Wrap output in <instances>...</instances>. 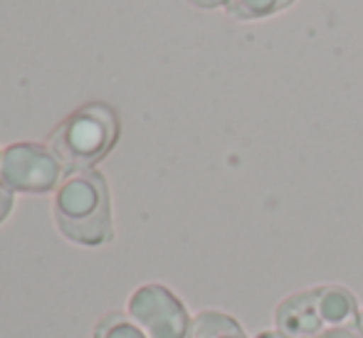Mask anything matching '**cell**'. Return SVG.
I'll list each match as a JSON object with an SVG mask.
<instances>
[{
    "instance_id": "1",
    "label": "cell",
    "mask_w": 363,
    "mask_h": 338,
    "mask_svg": "<svg viewBox=\"0 0 363 338\" xmlns=\"http://www.w3.org/2000/svg\"><path fill=\"white\" fill-rule=\"evenodd\" d=\"M57 225L79 244H101L111 235L109 191L96 171L72 173L55 198Z\"/></svg>"
},
{
    "instance_id": "2",
    "label": "cell",
    "mask_w": 363,
    "mask_h": 338,
    "mask_svg": "<svg viewBox=\"0 0 363 338\" xmlns=\"http://www.w3.org/2000/svg\"><path fill=\"white\" fill-rule=\"evenodd\" d=\"M119 134L116 114L104 104H86L50 136V151L69 171H89L109 153Z\"/></svg>"
},
{
    "instance_id": "3",
    "label": "cell",
    "mask_w": 363,
    "mask_h": 338,
    "mask_svg": "<svg viewBox=\"0 0 363 338\" xmlns=\"http://www.w3.org/2000/svg\"><path fill=\"white\" fill-rule=\"evenodd\" d=\"M62 163L50 148L15 143L0 156V186L20 193H48L62 176Z\"/></svg>"
},
{
    "instance_id": "4",
    "label": "cell",
    "mask_w": 363,
    "mask_h": 338,
    "mask_svg": "<svg viewBox=\"0 0 363 338\" xmlns=\"http://www.w3.org/2000/svg\"><path fill=\"white\" fill-rule=\"evenodd\" d=\"M129 311L148 338H186L191 334V321L183 304L158 284L141 286L131 296Z\"/></svg>"
},
{
    "instance_id": "5",
    "label": "cell",
    "mask_w": 363,
    "mask_h": 338,
    "mask_svg": "<svg viewBox=\"0 0 363 338\" xmlns=\"http://www.w3.org/2000/svg\"><path fill=\"white\" fill-rule=\"evenodd\" d=\"M277 331L284 338H311L324 329V321L319 314V299H316V289L299 291L291 294L277 306Z\"/></svg>"
},
{
    "instance_id": "6",
    "label": "cell",
    "mask_w": 363,
    "mask_h": 338,
    "mask_svg": "<svg viewBox=\"0 0 363 338\" xmlns=\"http://www.w3.org/2000/svg\"><path fill=\"white\" fill-rule=\"evenodd\" d=\"M316 299H319V314L324 321V329L326 326H334V329L361 326L356 299L344 286H321V289H316Z\"/></svg>"
},
{
    "instance_id": "7",
    "label": "cell",
    "mask_w": 363,
    "mask_h": 338,
    "mask_svg": "<svg viewBox=\"0 0 363 338\" xmlns=\"http://www.w3.org/2000/svg\"><path fill=\"white\" fill-rule=\"evenodd\" d=\"M191 338H247L240 324L220 311H201L191 321Z\"/></svg>"
},
{
    "instance_id": "8",
    "label": "cell",
    "mask_w": 363,
    "mask_h": 338,
    "mask_svg": "<svg viewBox=\"0 0 363 338\" xmlns=\"http://www.w3.org/2000/svg\"><path fill=\"white\" fill-rule=\"evenodd\" d=\"M294 0H228L225 10L235 20H262L269 15L282 13Z\"/></svg>"
},
{
    "instance_id": "9",
    "label": "cell",
    "mask_w": 363,
    "mask_h": 338,
    "mask_svg": "<svg viewBox=\"0 0 363 338\" xmlns=\"http://www.w3.org/2000/svg\"><path fill=\"white\" fill-rule=\"evenodd\" d=\"M94 338H148V334H144V329L136 321H129L121 314H109L99 321Z\"/></svg>"
},
{
    "instance_id": "10",
    "label": "cell",
    "mask_w": 363,
    "mask_h": 338,
    "mask_svg": "<svg viewBox=\"0 0 363 338\" xmlns=\"http://www.w3.org/2000/svg\"><path fill=\"white\" fill-rule=\"evenodd\" d=\"M311 338H363L361 326H349V329H334V326H326L319 334H314Z\"/></svg>"
},
{
    "instance_id": "11",
    "label": "cell",
    "mask_w": 363,
    "mask_h": 338,
    "mask_svg": "<svg viewBox=\"0 0 363 338\" xmlns=\"http://www.w3.org/2000/svg\"><path fill=\"white\" fill-rule=\"evenodd\" d=\"M10 203H13V198H10V191L5 186H0V220H3L5 215H8Z\"/></svg>"
},
{
    "instance_id": "12",
    "label": "cell",
    "mask_w": 363,
    "mask_h": 338,
    "mask_svg": "<svg viewBox=\"0 0 363 338\" xmlns=\"http://www.w3.org/2000/svg\"><path fill=\"white\" fill-rule=\"evenodd\" d=\"M193 5H198V8H220V5H225L228 0H191Z\"/></svg>"
},
{
    "instance_id": "13",
    "label": "cell",
    "mask_w": 363,
    "mask_h": 338,
    "mask_svg": "<svg viewBox=\"0 0 363 338\" xmlns=\"http://www.w3.org/2000/svg\"><path fill=\"white\" fill-rule=\"evenodd\" d=\"M257 338H284L279 331H264V334H259Z\"/></svg>"
},
{
    "instance_id": "14",
    "label": "cell",
    "mask_w": 363,
    "mask_h": 338,
    "mask_svg": "<svg viewBox=\"0 0 363 338\" xmlns=\"http://www.w3.org/2000/svg\"><path fill=\"white\" fill-rule=\"evenodd\" d=\"M361 329H363V311H361Z\"/></svg>"
}]
</instances>
